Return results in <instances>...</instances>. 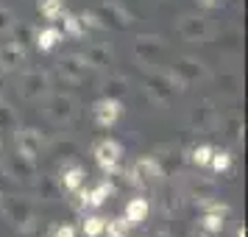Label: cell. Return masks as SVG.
I'll list each match as a JSON object with an SVG mask.
<instances>
[{
	"mask_svg": "<svg viewBox=\"0 0 248 237\" xmlns=\"http://www.w3.org/2000/svg\"><path fill=\"white\" fill-rule=\"evenodd\" d=\"M92 154H95V162H98V168L103 173H114L117 165H120V159H123V145L117 142V140H98L95 145H92Z\"/></svg>",
	"mask_w": 248,
	"mask_h": 237,
	"instance_id": "1",
	"label": "cell"
},
{
	"mask_svg": "<svg viewBox=\"0 0 248 237\" xmlns=\"http://www.w3.org/2000/svg\"><path fill=\"white\" fill-rule=\"evenodd\" d=\"M179 90H184V84L173 73H154L148 79V92H151V98L156 103H168Z\"/></svg>",
	"mask_w": 248,
	"mask_h": 237,
	"instance_id": "2",
	"label": "cell"
},
{
	"mask_svg": "<svg viewBox=\"0 0 248 237\" xmlns=\"http://www.w3.org/2000/svg\"><path fill=\"white\" fill-rule=\"evenodd\" d=\"M3 215H6V221H9L14 229H20V232L36 218L34 204L28 201V198H6V201H3Z\"/></svg>",
	"mask_w": 248,
	"mask_h": 237,
	"instance_id": "3",
	"label": "cell"
},
{
	"mask_svg": "<svg viewBox=\"0 0 248 237\" xmlns=\"http://www.w3.org/2000/svg\"><path fill=\"white\" fill-rule=\"evenodd\" d=\"M50 90V79H47V73L42 70H28L23 73V79H20V95H23L25 101H42Z\"/></svg>",
	"mask_w": 248,
	"mask_h": 237,
	"instance_id": "4",
	"label": "cell"
},
{
	"mask_svg": "<svg viewBox=\"0 0 248 237\" xmlns=\"http://www.w3.org/2000/svg\"><path fill=\"white\" fill-rule=\"evenodd\" d=\"M128 179L137 187H154L162 179V168H159V162L154 157H142V159H137L134 168L128 170Z\"/></svg>",
	"mask_w": 248,
	"mask_h": 237,
	"instance_id": "5",
	"label": "cell"
},
{
	"mask_svg": "<svg viewBox=\"0 0 248 237\" xmlns=\"http://www.w3.org/2000/svg\"><path fill=\"white\" fill-rule=\"evenodd\" d=\"M170 73H173L184 87H190V84H195V81H203L206 76H209L206 64L198 62V59H192V56H181L179 62H176V67L170 70Z\"/></svg>",
	"mask_w": 248,
	"mask_h": 237,
	"instance_id": "6",
	"label": "cell"
},
{
	"mask_svg": "<svg viewBox=\"0 0 248 237\" xmlns=\"http://www.w3.org/2000/svg\"><path fill=\"white\" fill-rule=\"evenodd\" d=\"M165 53V42L162 36H151V34H142L134 39V56L142 62V64H156L159 59Z\"/></svg>",
	"mask_w": 248,
	"mask_h": 237,
	"instance_id": "7",
	"label": "cell"
},
{
	"mask_svg": "<svg viewBox=\"0 0 248 237\" xmlns=\"http://www.w3.org/2000/svg\"><path fill=\"white\" fill-rule=\"evenodd\" d=\"M179 34L187 42H203L209 36V20L201 14H184L179 20Z\"/></svg>",
	"mask_w": 248,
	"mask_h": 237,
	"instance_id": "8",
	"label": "cell"
},
{
	"mask_svg": "<svg viewBox=\"0 0 248 237\" xmlns=\"http://www.w3.org/2000/svg\"><path fill=\"white\" fill-rule=\"evenodd\" d=\"M95 14H98V20H101L103 25H112V28H120V31L134 23V17L125 12L120 3H114V0H106V3H101Z\"/></svg>",
	"mask_w": 248,
	"mask_h": 237,
	"instance_id": "9",
	"label": "cell"
},
{
	"mask_svg": "<svg viewBox=\"0 0 248 237\" xmlns=\"http://www.w3.org/2000/svg\"><path fill=\"white\" fill-rule=\"evenodd\" d=\"M92 117H95V123L101 126V128H112L117 123V117H120V101L103 95L101 101L92 103Z\"/></svg>",
	"mask_w": 248,
	"mask_h": 237,
	"instance_id": "10",
	"label": "cell"
},
{
	"mask_svg": "<svg viewBox=\"0 0 248 237\" xmlns=\"http://www.w3.org/2000/svg\"><path fill=\"white\" fill-rule=\"evenodd\" d=\"M6 173L12 179H20V181H31L36 176V159L34 157H25V154H12V159L6 162Z\"/></svg>",
	"mask_w": 248,
	"mask_h": 237,
	"instance_id": "11",
	"label": "cell"
},
{
	"mask_svg": "<svg viewBox=\"0 0 248 237\" xmlns=\"http://www.w3.org/2000/svg\"><path fill=\"white\" fill-rule=\"evenodd\" d=\"M42 148H45V137L39 128H20L17 131V151L25 154V157H39L42 154Z\"/></svg>",
	"mask_w": 248,
	"mask_h": 237,
	"instance_id": "12",
	"label": "cell"
},
{
	"mask_svg": "<svg viewBox=\"0 0 248 237\" xmlns=\"http://www.w3.org/2000/svg\"><path fill=\"white\" fill-rule=\"evenodd\" d=\"M47 114H50V120H56V123H67L73 120V114H76V101L70 98V95H50V101H47Z\"/></svg>",
	"mask_w": 248,
	"mask_h": 237,
	"instance_id": "13",
	"label": "cell"
},
{
	"mask_svg": "<svg viewBox=\"0 0 248 237\" xmlns=\"http://www.w3.org/2000/svg\"><path fill=\"white\" fill-rule=\"evenodd\" d=\"M226 215H229V206H223V204H209V209H206V215L201 218V232H206V235H220L223 232V223H226Z\"/></svg>",
	"mask_w": 248,
	"mask_h": 237,
	"instance_id": "14",
	"label": "cell"
},
{
	"mask_svg": "<svg viewBox=\"0 0 248 237\" xmlns=\"http://www.w3.org/2000/svg\"><path fill=\"white\" fill-rule=\"evenodd\" d=\"M87 70H90V64H87V59L78 56V53L59 59V76L64 81H81L87 76Z\"/></svg>",
	"mask_w": 248,
	"mask_h": 237,
	"instance_id": "15",
	"label": "cell"
},
{
	"mask_svg": "<svg viewBox=\"0 0 248 237\" xmlns=\"http://www.w3.org/2000/svg\"><path fill=\"white\" fill-rule=\"evenodd\" d=\"M25 59H28V53L17 42H6V45L0 47V67L3 70H20L25 64Z\"/></svg>",
	"mask_w": 248,
	"mask_h": 237,
	"instance_id": "16",
	"label": "cell"
},
{
	"mask_svg": "<svg viewBox=\"0 0 248 237\" xmlns=\"http://www.w3.org/2000/svg\"><path fill=\"white\" fill-rule=\"evenodd\" d=\"M59 42H64V34L59 31L56 25H47V28H39V31H34V45L39 47L42 53L53 50Z\"/></svg>",
	"mask_w": 248,
	"mask_h": 237,
	"instance_id": "17",
	"label": "cell"
},
{
	"mask_svg": "<svg viewBox=\"0 0 248 237\" xmlns=\"http://www.w3.org/2000/svg\"><path fill=\"white\" fill-rule=\"evenodd\" d=\"M84 179H87L84 168H78V165H70V168H64V170H62V176H59V190L76 192L78 187H84Z\"/></svg>",
	"mask_w": 248,
	"mask_h": 237,
	"instance_id": "18",
	"label": "cell"
},
{
	"mask_svg": "<svg viewBox=\"0 0 248 237\" xmlns=\"http://www.w3.org/2000/svg\"><path fill=\"white\" fill-rule=\"evenodd\" d=\"M84 59H87V64H90V67H109V64L114 62V53H112V47H109V45L95 42V45L87 47Z\"/></svg>",
	"mask_w": 248,
	"mask_h": 237,
	"instance_id": "19",
	"label": "cell"
},
{
	"mask_svg": "<svg viewBox=\"0 0 248 237\" xmlns=\"http://www.w3.org/2000/svg\"><path fill=\"white\" fill-rule=\"evenodd\" d=\"M148 212H151V204L145 198H131L125 204V221L131 226H140L142 221H148Z\"/></svg>",
	"mask_w": 248,
	"mask_h": 237,
	"instance_id": "20",
	"label": "cell"
},
{
	"mask_svg": "<svg viewBox=\"0 0 248 237\" xmlns=\"http://www.w3.org/2000/svg\"><path fill=\"white\" fill-rule=\"evenodd\" d=\"M59 20L64 23V31H62V34L73 36V39H81V36L87 34V28L81 25V17H78V14H73V12H62V17H59Z\"/></svg>",
	"mask_w": 248,
	"mask_h": 237,
	"instance_id": "21",
	"label": "cell"
},
{
	"mask_svg": "<svg viewBox=\"0 0 248 237\" xmlns=\"http://www.w3.org/2000/svg\"><path fill=\"white\" fill-rule=\"evenodd\" d=\"M36 9H39V14L45 20L56 23L59 17H62V12H64V0H36Z\"/></svg>",
	"mask_w": 248,
	"mask_h": 237,
	"instance_id": "22",
	"label": "cell"
},
{
	"mask_svg": "<svg viewBox=\"0 0 248 237\" xmlns=\"http://www.w3.org/2000/svg\"><path fill=\"white\" fill-rule=\"evenodd\" d=\"M114 192L112 181H101L95 190H87V206H101V204H106V198Z\"/></svg>",
	"mask_w": 248,
	"mask_h": 237,
	"instance_id": "23",
	"label": "cell"
},
{
	"mask_svg": "<svg viewBox=\"0 0 248 237\" xmlns=\"http://www.w3.org/2000/svg\"><path fill=\"white\" fill-rule=\"evenodd\" d=\"M206 168H212L215 173H220V176L232 173V154H229V151H212V159H209Z\"/></svg>",
	"mask_w": 248,
	"mask_h": 237,
	"instance_id": "24",
	"label": "cell"
},
{
	"mask_svg": "<svg viewBox=\"0 0 248 237\" xmlns=\"http://www.w3.org/2000/svg\"><path fill=\"white\" fill-rule=\"evenodd\" d=\"M128 92V81L123 76H112L106 81V98H114V101H123V95Z\"/></svg>",
	"mask_w": 248,
	"mask_h": 237,
	"instance_id": "25",
	"label": "cell"
},
{
	"mask_svg": "<svg viewBox=\"0 0 248 237\" xmlns=\"http://www.w3.org/2000/svg\"><path fill=\"white\" fill-rule=\"evenodd\" d=\"M103 232H106V237H128L131 223H128L125 218H112V221H106Z\"/></svg>",
	"mask_w": 248,
	"mask_h": 237,
	"instance_id": "26",
	"label": "cell"
},
{
	"mask_svg": "<svg viewBox=\"0 0 248 237\" xmlns=\"http://www.w3.org/2000/svg\"><path fill=\"white\" fill-rule=\"evenodd\" d=\"M12 34H14V42L25 47L28 42H34V25H28V23H17V20H14Z\"/></svg>",
	"mask_w": 248,
	"mask_h": 237,
	"instance_id": "27",
	"label": "cell"
},
{
	"mask_svg": "<svg viewBox=\"0 0 248 237\" xmlns=\"http://www.w3.org/2000/svg\"><path fill=\"white\" fill-rule=\"evenodd\" d=\"M192 126H195V128H206V126L212 123V106H209V103H201V106H195V109H192Z\"/></svg>",
	"mask_w": 248,
	"mask_h": 237,
	"instance_id": "28",
	"label": "cell"
},
{
	"mask_svg": "<svg viewBox=\"0 0 248 237\" xmlns=\"http://www.w3.org/2000/svg\"><path fill=\"white\" fill-rule=\"evenodd\" d=\"M36 192H39L42 198H56L59 181L53 179V176H39V179H36Z\"/></svg>",
	"mask_w": 248,
	"mask_h": 237,
	"instance_id": "29",
	"label": "cell"
},
{
	"mask_svg": "<svg viewBox=\"0 0 248 237\" xmlns=\"http://www.w3.org/2000/svg\"><path fill=\"white\" fill-rule=\"evenodd\" d=\"M14 128H17V112L0 101V131H14Z\"/></svg>",
	"mask_w": 248,
	"mask_h": 237,
	"instance_id": "30",
	"label": "cell"
},
{
	"mask_svg": "<svg viewBox=\"0 0 248 237\" xmlns=\"http://www.w3.org/2000/svg\"><path fill=\"white\" fill-rule=\"evenodd\" d=\"M212 145H195L190 151V159H192V165H198V168H206L209 165V159H212Z\"/></svg>",
	"mask_w": 248,
	"mask_h": 237,
	"instance_id": "31",
	"label": "cell"
},
{
	"mask_svg": "<svg viewBox=\"0 0 248 237\" xmlns=\"http://www.w3.org/2000/svg\"><path fill=\"white\" fill-rule=\"evenodd\" d=\"M103 226H106V218H101V215H90V218L84 221V235L87 237H101Z\"/></svg>",
	"mask_w": 248,
	"mask_h": 237,
	"instance_id": "32",
	"label": "cell"
},
{
	"mask_svg": "<svg viewBox=\"0 0 248 237\" xmlns=\"http://www.w3.org/2000/svg\"><path fill=\"white\" fill-rule=\"evenodd\" d=\"M12 25H14V14L9 12L6 6H0V36L9 34V31H12Z\"/></svg>",
	"mask_w": 248,
	"mask_h": 237,
	"instance_id": "33",
	"label": "cell"
},
{
	"mask_svg": "<svg viewBox=\"0 0 248 237\" xmlns=\"http://www.w3.org/2000/svg\"><path fill=\"white\" fill-rule=\"evenodd\" d=\"M78 17H81V25H84L87 31H90V28H103V23L98 20L95 12H84V14H78Z\"/></svg>",
	"mask_w": 248,
	"mask_h": 237,
	"instance_id": "34",
	"label": "cell"
},
{
	"mask_svg": "<svg viewBox=\"0 0 248 237\" xmlns=\"http://www.w3.org/2000/svg\"><path fill=\"white\" fill-rule=\"evenodd\" d=\"M229 134L234 137V140H243V120L240 117H232L229 120Z\"/></svg>",
	"mask_w": 248,
	"mask_h": 237,
	"instance_id": "35",
	"label": "cell"
},
{
	"mask_svg": "<svg viewBox=\"0 0 248 237\" xmlns=\"http://www.w3.org/2000/svg\"><path fill=\"white\" fill-rule=\"evenodd\" d=\"M53 237H76V229H73L70 223L56 226V229H53Z\"/></svg>",
	"mask_w": 248,
	"mask_h": 237,
	"instance_id": "36",
	"label": "cell"
},
{
	"mask_svg": "<svg viewBox=\"0 0 248 237\" xmlns=\"http://www.w3.org/2000/svg\"><path fill=\"white\" fill-rule=\"evenodd\" d=\"M198 6H203V9H215V6H220V0H195Z\"/></svg>",
	"mask_w": 248,
	"mask_h": 237,
	"instance_id": "37",
	"label": "cell"
},
{
	"mask_svg": "<svg viewBox=\"0 0 248 237\" xmlns=\"http://www.w3.org/2000/svg\"><path fill=\"white\" fill-rule=\"evenodd\" d=\"M3 90H6V79L0 76V98H3Z\"/></svg>",
	"mask_w": 248,
	"mask_h": 237,
	"instance_id": "38",
	"label": "cell"
},
{
	"mask_svg": "<svg viewBox=\"0 0 248 237\" xmlns=\"http://www.w3.org/2000/svg\"><path fill=\"white\" fill-rule=\"evenodd\" d=\"M237 237H246V229H243V226H240V229H237Z\"/></svg>",
	"mask_w": 248,
	"mask_h": 237,
	"instance_id": "39",
	"label": "cell"
}]
</instances>
